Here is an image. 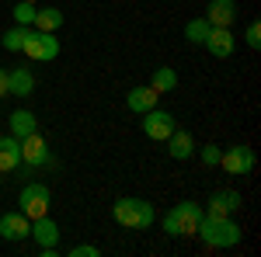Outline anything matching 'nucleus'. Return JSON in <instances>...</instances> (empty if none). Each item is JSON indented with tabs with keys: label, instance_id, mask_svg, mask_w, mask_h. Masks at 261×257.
Wrapping results in <instances>:
<instances>
[{
	"label": "nucleus",
	"instance_id": "obj_10",
	"mask_svg": "<svg viewBox=\"0 0 261 257\" xmlns=\"http://www.w3.org/2000/svg\"><path fill=\"white\" fill-rule=\"evenodd\" d=\"M233 18H237V4H233V0H209L205 21H209L213 28H230Z\"/></svg>",
	"mask_w": 261,
	"mask_h": 257
},
{
	"label": "nucleus",
	"instance_id": "obj_22",
	"mask_svg": "<svg viewBox=\"0 0 261 257\" xmlns=\"http://www.w3.org/2000/svg\"><path fill=\"white\" fill-rule=\"evenodd\" d=\"M209 28H213V24H209V21L205 18H195V21H188V24H185V39L188 42H205V35H209Z\"/></svg>",
	"mask_w": 261,
	"mask_h": 257
},
{
	"label": "nucleus",
	"instance_id": "obj_11",
	"mask_svg": "<svg viewBox=\"0 0 261 257\" xmlns=\"http://www.w3.org/2000/svg\"><path fill=\"white\" fill-rule=\"evenodd\" d=\"M216 60H226V56H233V35H230V28H209V35H205V42H202Z\"/></svg>",
	"mask_w": 261,
	"mask_h": 257
},
{
	"label": "nucleus",
	"instance_id": "obj_21",
	"mask_svg": "<svg viewBox=\"0 0 261 257\" xmlns=\"http://www.w3.org/2000/svg\"><path fill=\"white\" fill-rule=\"evenodd\" d=\"M24 39H28V24H14V28L4 35V49H7V52H21Z\"/></svg>",
	"mask_w": 261,
	"mask_h": 257
},
{
	"label": "nucleus",
	"instance_id": "obj_19",
	"mask_svg": "<svg viewBox=\"0 0 261 257\" xmlns=\"http://www.w3.org/2000/svg\"><path fill=\"white\" fill-rule=\"evenodd\" d=\"M150 87H153L157 94H167V91L178 87V73H174L171 66H157V70H153V80H150Z\"/></svg>",
	"mask_w": 261,
	"mask_h": 257
},
{
	"label": "nucleus",
	"instance_id": "obj_6",
	"mask_svg": "<svg viewBox=\"0 0 261 257\" xmlns=\"http://www.w3.org/2000/svg\"><path fill=\"white\" fill-rule=\"evenodd\" d=\"M21 212L28 219L49 216V188L45 184H24L21 188Z\"/></svg>",
	"mask_w": 261,
	"mask_h": 257
},
{
	"label": "nucleus",
	"instance_id": "obj_1",
	"mask_svg": "<svg viewBox=\"0 0 261 257\" xmlns=\"http://www.w3.org/2000/svg\"><path fill=\"white\" fill-rule=\"evenodd\" d=\"M195 237H202V243H209V247H233V243H241V226L230 216H202Z\"/></svg>",
	"mask_w": 261,
	"mask_h": 257
},
{
	"label": "nucleus",
	"instance_id": "obj_7",
	"mask_svg": "<svg viewBox=\"0 0 261 257\" xmlns=\"http://www.w3.org/2000/svg\"><path fill=\"white\" fill-rule=\"evenodd\" d=\"M178 129V122H174V115L171 111H161V108H150V111H143V132L150 139H157V142H164V139L171 136Z\"/></svg>",
	"mask_w": 261,
	"mask_h": 257
},
{
	"label": "nucleus",
	"instance_id": "obj_4",
	"mask_svg": "<svg viewBox=\"0 0 261 257\" xmlns=\"http://www.w3.org/2000/svg\"><path fill=\"white\" fill-rule=\"evenodd\" d=\"M21 52L28 56V60H35V63H49V60H56L60 56V39H53V32H32L28 28V39H24V45H21Z\"/></svg>",
	"mask_w": 261,
	"mask_h": 257
},
{
	"label": "nucleus",
	"instance_id": "obj_24",
	"mask_svg": "<svg viewBox=\"0 0 261 257\" xmlns=\"http://www.w3.org/2000/svg\"><path fill=\"white\" fill-rule=\"evenodd\" d=\"M220 146H216V142H209V146H205V150H202V163H205V167H216V163H220Z\"/></svg>",
	"mask_w": 261,
	"mask_h": 257
},
{
	"label": "nucleus",
	"instance_id": "obj_20",
	"mask_svg": "<svg viewBox=\"0 0 261 257\" xmlns=\"http://www.w3.org/2000/svg\"><path fill=\"white\" fill-rule=\"evenodd\" d=\"M39 32H56L63 24V11H56V7H45V11H35V21H32Z\"/></svg>",
	"mask_w": 261,
	"mask_h": 257
},
{
	"label": "nucleus",
	"instance_id": "obj_23",
	"mask_svg": "<svg viewBox=\"0 0 261 257\" xmlns=\"http://www.w3.org/2000/svg\"><path fill=\"white\" fill-rule=\"evenodd\" d=\"M14 21H18V24H32V21H35V4H24V0H21L18 7H14Z\"/></svg>",
	"mask_w": 261,
	"mask_h": 257
},
{
	"label": "nucleus",
	"instance_id": "obj_12",
	"mask_svg": "<svg viewBox=\"0 0 261 257\" xmlns=\"http://www.w3.org/2000/svg\"><path fill=\"white\" fill-rule=\"evenodd\" d=\"M237 209H241V195L230 191V188H223V191H213V195H209L205 216H230V212H237Z\"/></svg>",
	"mask_w": 261,
	"mask_h": 257
},
{
	"label": "nucleus",
	"instance_id": "obj_13",
	"mask_svg": "<svg viewBox=\"0 0 261 257\" xmlns=\"http://www.w3.org/2000/svg\"><path fill=\"white\" fill-rule=\"evenodd\" d=\"M157 91L153 87H133L129 94H125V104H129V111H136V115H143V111H150V108H157Z\"/></svg>",
	"mask_w": 261,
	"mask_h": 257
},
{
	"label": "nucleus",
	"instance_id": "obj_15",
	"mask_svg": "<svg viewBox=\"0 0 261 257\" xmlns=\"http://www.w3.org/2000/svg\"><path fill=\"white\" fill-rule=\"evenodd\" d=\"M32 91H35V77H32L24 66H18V70H11V73H7V94L28 98Z\"/></svg>",
	"mask_w": 261,
	"mask_h": 257
},
{
	"label": "nucleus",
	"instance_id": "obj_14",
	"mask_svg": "<svg viewBox=\"0 0 261 257\" xmlns=\"http://www.w3.org/2000/svg\"><path fill=\"white\" fill-rule=\"evenodd\" d=\"M18 163H21V142L14 136H4L0 139V174L18 170Z\"/></svg>",
	"mask_w": 261,
	"mask_h": 257
},
{
	"label": "nucleus",
	"instance_id": "obj_8",
	"mask_svg": "<svg viewBox=\"0 0 261 257\" xmlns=\"http://www.w3.org/2000/svg\"><path fill=\"white\" fill-rule=\"evenodd\" d=\"M0 237L4 240H24L32 237V219L24 216V212H4L0 216Z\"/></svg>",
	"mask_w": 261,
	"mask_h": 257
},
{
	"label": "nucleus",
	"instance_id": "obj_28",
	"mask_svg": "<svg viewBox=\"0 0 261 257\" xmlns=\"http://www.w3.org/2000/svg\"><path fill=\"white\" fill-rule=\"evenodd\" d=\"M24 4H35V0H24Z\"/></svg>",
	"mask_w": 261,
	"mask_h": 257
},
{
	"label": "nucleus",
	"instance_id": "obj_18",
	"mask_svg": "<svg viewBox=\"0 0 261 257\" xmlns=\"http://www.w3.org/2000/svg\"><path fill=\"white\" fill-rule=\"evenodd\" d=\"M32 132H39V119H35L32 111H14V115H11V136L21 142V139L32 136Z\"/></svg>",
	"mask_w": 261,
	"mask_h": 257
},
{
	"label": "nucleus",
	"instance_id": "obj_3",
	"mask_svg": "<svg viewBox=\"0 0 261 257\" xmlns=\"http://www.w3.org/2000/svg\"><path fill=\"white\" fill-rule=\"evenodd\" d=\"M202 216H205L202 205H195V202H181V205H174V209L164 216V233H167V237H195Z\"/></svg>",
	"mask_w": 261,
	"mask_h": 257
},
{
	"label": "nucleus",
	"instance_id": "obj_9",
	"mask_svg": "<svg viewBox=\"0 0 261 257\" xmlns=\"http://www.w3.org/2000/svg\"><path fill=\"white\" fill-rule=\"evenodd\" d=\"M49 160V146H45V139L39 132H32V136L21 139V163H28V167H42Z\"/></svg>",
	"mask_w": 261,
	"mask_h": 257
},
{
	"label": "nucleus",
	"instance_id": "obj_25",
	"mask_svg": "<svg viewBox=\"0 0 261 257\" xmlns=\"http://www.w3.org/2000/svg\"><path fill=\"white\" fill-rule=\"evenodd\" d=\"M247 45H251V49L261 45V24L258 21H251V28H247Z\"/></svg>",
	"mask_w": 261,
	"mask_h": 257
},
{
	"label": "nucleus",
	"instance_id": "obj_27",
	"mask_svg": "<svg viewBox=\"0 0 261 257\" xmlns=\"http://www.w3.org/2000/svg\"><path fill=\"white\" fill-rule=\"evenodd\" d=\"M0 98H7V70H0Z\"/></svg>",
	"mask_w": 261,
	"mask_h": 257
},
{
	"label": "nucleus",
	"instance_id": "obj_5",
	"mask_svg": "<svg viewBox=\"0 0 261 257\" xmlns=\"http://www.w3.org/2000/svg\"><path fill=\"white\" fill-rule=\"evenodd\" d=\"M220 163H223L226 174H233V178L241 174V178H244V174L254 170V150L244 146V142H237V146H230V150H223V153H220Z\"/></svg>",
	"mask_w": 261,
	"mask_h": 257
},
{
	"label": "nucleus",
	"instance_id": "obj_26",
	"mask_svg": "<svg viewBox=\"0 0 261 257\" xmlns=\"http://www.w3.org/2000/svg\"><path fill=\"white\" fill-rule=\"evenodd\" d=\"M101 250L98 247H91V243H81V247H73V250H70V257H98Z\"/></svg>",
	"mask_w": 261,
	"mask_h": 257
},
{
	"label": "nucleus",
	"instance_id": "obj_17",
	"mask_svg": "<svg viewBox=\"0 0 261 257\" xmlns=\"http://www.w3.org/2000/svg\"><path fill=\"white\" fill-rule=\"evenodd\" d=\"M167 153H171L174 160H188L192 153H195V142H192V136H188V132L174 129V132L167 136Z\"/></svg>",
	"mask_w": 261,
	"mask_h": 257
},
{
	"label": "nucleus",
	"instance_id": "obj_16",
	"mask_svg": "<svg viewBox=\"0 0 261 257\" xmlns=\"http://www.w3.org/2000/svg\"><path fill=\"white\" fill-rule=\"evenodd\" d=\"M32 237L39 240V247H56V240H60V226H56L49 216L32 219Z\"/></svg>",
	"mask_w": 261,
	"mask_h": 257
},
{
	"label": "nucleus",
	"instance_id": "obj_2",
	"mask_svg": "<svg viewBox=\"0 0 261 257\" xmlns=\"http://www.w3.org/2000/svg\"><path fill=\"white\" fill-rule=\"evenodd\" d=\"M112 216L119 226H129V230H150L153 226V205L146 202V198H119L115 205H112Z\"/></svg>",
	"mask_w": 261,
	"mask_h": 257
}]
</instances>
